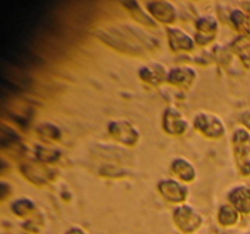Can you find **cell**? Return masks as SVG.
I'll return each instance as SVG.
<instances>
[{"label": "cell", "instance_id": "cell-12", "mask_svg": "<svg viewBox=\"0 0 250 234\" xmlns=\"http://www.w3.org/2000/svg\"><path fill=\"white\" fill-rule=\"evenodd\" d=\"M170 171L176 179L185 183V184L194 182L195 178H197V168L189 160L185 157L173 158L170 166Z\"/></svg>", "mask_w": 250, "mask_h": 234}, {"label": "cell", "instance_id": "cell-6", "mask_svg": "<svg viewBox=\"0 0 250 234\" xmlns=\"http://www.w3.org/2000/svg\"><path fill=\"white\" fill-rule=\"evenodd\" d=\"M146 11L160 23L171 26L177 21V7L171 1H165V0L146 1Z\"/></svg>", "mask_w": 250, "mask_h": 234}, {"label": "cell", "instance_id": "cell-1", "mask_svg": "<svg viewBox=\"0 0 250 234\" xmlns=\"http://www.w3.org/2000/svg\"><path fill=\"white\" fill-rule=\"evenodd\" d=\"M99 37V39H102L106 45L134 55H141L143 51L155 46L153 37L144 33L141 29H134L129 26L124 28H109L107 31L102 32Z\"/></svg>", "mask_w": 250, "mask_h": 234}, {"label": "cell", "instance_id": "cell-4", "mask_svg": "<svg viewBox=\"0 0 250 234\" xmlns=\"http://www.w3.org/2000/svg\"><path fill=\"white\" fill-rule=\"evenodd\" d=\"M107 133L115 141L126 146H136L141 138L138 129L126 119L110 121L107 124Z\"/></svg>", "mask_w": 250, "mask_h": 234}, {"label": "cell", "instance_id": "cell-11", "mask_svg": "<svg viewBox=\"0 0 250 234\" xmlns=\"http://www.w3.org/2000/svg\"><path fill=\"white\" fill-rule=\"evenodd\" d=\"M167 68L160 62H153L149 65L142 66L138 71V76L143 82L148 83L150 85H160L163 83L167 82L168 77Z\"/></svg>", "mask_w": 250, "mask_h": 234}, {"label": "cell", "instance_id": "cell-17", "mask_svg": "<svg viewBox=\"0 0 250 234\" xmlns=\"http://www.w3.org/2000/svg\"><path fill=\"white\" fill-rule=\"evenodd\" d=\"M239 214L231 204H225L217 211V222L224 227H233L238 223Z\"/></svg>", "mask_w": 250, "mask_h": 234}, {"label": "cell", "instance_id": "cell-7", "mask_svg": "<svg viewBox=\"0 0 250 234\" xmlns=\"http://www.w3.org/2000/svg\"><path fill=\"white\" fill-rule=\"evenodd\" d=\"M219 33V22L214 16H203L195 21V44L208 46L216 39Z\"/></svg>", "mask_w": 250, "mask_h": 234}, {"label": "cell", "instance_id": "cell-3", "mask_svg": "<svg viewBox=\"0 0 250 234\" xmlns=\"http://www.w3.org/2000/svg\"><path fill=\"white\" fill-rule=\"evenodd\" d=\"M173 221L183 233L192 234L202 227L203 217L189 204H182L177 205L173 210Z\"/></svg>", "mask_w": 250, "mask_h": 234}, {"label": "cell", "instance_id": "cell-10", "mask_svg": "<svg viewBox=\"0 0 250 234\" xmlns=\"http://www.w3.org/2000/svg\"><path fill=\"white\" fill-rule=\"evenodd\" d=\"M229 204H231L239 214H250V185L238 184L227 194Z\"/></svg>", "mask_w": 250, "mask_h": 234}, {"label": "cell", "instance_id": "cell-22", "mask_svg": "<svg viewBox=\"0 0 250 234\" xmlns=\"http://www.w3.org/2000/svg\"><path fill=\"white\" fill-rule=\"evenodd\" d=\"M239 121L243 124L244 128L250 131V110H246V111L242 112L241 116H239Z\"/></svg>", "mask_w": 250, "mask_h": 234}, {"label": "cell", "instance_id": "cell-18", "mask_svg": "<svg viewBox=\"0 0 250 234\" xmlns=\"http://www.w3.org/2000/svg\"><path fill=\"white\" fill-rule=\"evenodd\" d=\"M233 53L242 60V62L250 68V38L247 37H239L236 41L232 44Z\"/></svg>", "mask_w": 250, "mask_h": 234}, {"label": "cell", "instance_id": "cell-19", "mask_svg": "<svg viewBox=\"0 0 250 234\" xmlns=\"http://www.w3.org/2000/svg\"><path fill=\"white\" fill-rule=\"evenodd\" d=\"M38 133L41 134V136L43 139H45L46 141H55V140H59L60 139V129L58 128L56 126H54V124L51 123H44V124H41V126L38 127Z\"/></svg>", "mask_w": 250, "mask_h": 234}, {"label": "cell", "instance_id": "cell-8", "mask_svg": "<svg viewBox=\"0 0 250 234\" xmlns=\"http://www.w3.org/2000/svg\"><path fill=\"white\" fill-rule=\"evenodd\" d=\"M163 129L168 136H183L188 129V121L176 107H167L163 114Z\"/></svg>", "mask_w": 250, "mask_h": 234}, {"label": "cell", "instance_id": "cell-13", "mask_svg": "<svg viewBox=\"0 0 250 234\" xmlns=\"http://www.w3.org/2000/svg\"><path fill=\"white\" fill-rule=\"evenodd\" d=\"M197 71L188 66H178L168 72L167 83L178 88H189L197 80Z\"/></svg>", "mask_w": 250, "mask_h": 234}, {"label": "cell", "instance_id": "cell-9", "mask_svg": "<svg viewBox=\"0 0 250 234\" xmlns=\"http://www.w3.org/2000/svg\"><path fill=\"white\" fill-rule=\"evenodd\" d=\"M167 43L171 50L175 53H187L192 51L195 48L194 38L189 36L187 32L178 27H168L167 28Z\"/></svg>", "mask_w": 250, "mask_h": 234}, {"label": "cell", "instance_id": "cell-2", "mask_svg": "<svg viewBox=\"0 0 250 234\" xmlns=\"http://www.w3.org/2000/svg\"><path fill=\"white\" fill-rule=\"evenodd\" d=\"M193 127L209 139H220L226 134L225 122L211 112H198L193 118Z\"/></svg>", "mask_w": 250, "mask_h": 234}, {"label": "cell", "instance_id": "cell-23", "mask_svg": "<svg viewBox=\"0 0 250 234\" xmlns=\"http://www.w3.org/2000/svg\"><path fill=\"white\" fill-rule=\"evenodd\" d=\"M246 234H250V232H247V233Z\"/></svg>", "mask_w": 250, "mask_h": 234}, {"label": "cell", "instance_id": "cell-21", "mask_svg": "<svg viewBox=\"0 0 250 234\" xmlns=\"http://www.w3.org/2000/svg\"><path fill=\"white\" fill-rule=\"evenodd\" d=\"M250 143V132L247 128H238L233 132L232 136V144L233 146L243 145Z\"/></svg>", "mask_w": 250, "mask_h": 234}, {"label": "cell", "instance_id": "cell-16", "mask_svg": "<svg viewBox=\"0 0 250 234\" xmlns=\"http://www.w3.org/2000/svg\"><path fill=\"white\" fill-rule=\"evenodd\" d=\"M125 6L127 7L126 10H128L129 14L134 17L137 22H139L141 24L146 27H155L156 21L150 16L149 14H146V11H144V9H142L141 4L138 1H127L124 2Z\"/></svg>", "mask_w": 250, "mask_h": 234}, {"label": "cell", "instance_id": "cell-14", "mask_svg": "<svg viewBox=\"0 0 250 234\" xmlns=\"http://www.w3.org/2000/svg\"><path fill=\"white\" fill-rule=\"evenodd\" d=\"M234 161L243 176H250V143L234 146Z\"/></svg>", "mask_w": 250, "mask_h": 234}, {"label": "cell", "instance_id": "cell-5", "mask_svg": "<svg viewBox=\"0 0 250 234\" xmlns=\"http://www.w3.org/2000/svg\"><path fill=\"white\" fill-rule=\"evenodd\" d=\"M158 192L166 201L177 205L186 204L188 193H189L187 185L176 178H165V179L159 180Z\"/></svg>", "mask_w": 250, "mask_h": 234}, {"label": "cell", "instance_id": "cell-20", "mask_svg": "<svg viewBox=\"0 0 250 234\" xmlns=\"http://www.w3.org/2000/svg\"><path fill=\"white\" fill-rule=\"evenodd\" d=\"M11 209L12 211L15 212V214H17V216L20 217H23L33 211L34 202L29 199H20L16 200L15 202H12Z\"/></svg>", "mask_w": 250, "mask_h": 234}, {"label": "cell", "instance_id": "cell-15", "mask_svg": "<svg viewBox=\"0 0 250 234\" xmlns=\"http://www.w3.org/2000/svg\"><path fill=\"white\" fill-rule=\"evenodd\" d=\"M229 20H231L236 31L242 34V37L250 38V15L242 11V10L236 9L231 12Z\"/></svg>", "mask_w": 250, "mask_h": 234}]
</instances>
